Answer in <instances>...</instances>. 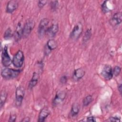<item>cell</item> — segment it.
<instances>
[{"label": "cell", "instance_id": "obj_28", "mask_svg": "<svg viewBox=\"0 0 122 122\" xmlns=\"http://www.w3.org/2000/svg\"><path fill=\"white\" fill-rule=\"evenodd\" d=\"M109 121L111 122H120L121 121L120 118L118 117H111L109 119Z\"/></svg>", "mask_w": 122, "mask_h": 122}, {"label": "cell", "instance_id": "obj_13", "mask_svg": "<svg viewBox=\"0 0 122 122\" xmlns=\"http://www.w3.org/2000/svg\"><path fill=\"white\" fill-rule=\"evenodd\" d=\"M18 6V2L16 0H10L7 5L6 11L8 13H12L15 10L17 9Z\"/></svg>", "mask_w": 122, "mask_h": 122}, {"label": "cell", "instance_id": "obj_1", "mask_svg": "<svg viewBox=\"0 0 122 122\" xmlns=\"http://www.w3.org/2000/svg\"><path fill=\"white\" fill-rule=\"evenodd\" d=\"M20 71L19 70H14L10 68H6L1 71V76L7 80L16 78L20 73Z\"/></svg>", "mask_w": 122, "mask_h": 122}, {"label": "cell", "instance_id": "obj_19", "mask_svg": "<svg viewBox=\"0 0 122 122\" xmlns=\"http://www.w3.org/2000/svg\"><path fill=\"white\" fill-rule=\"evenodd\" d=\"M7 97V93L6 91L2 90L0 93V107L1 108L4 105Z\"/></svg>", "mask_w": 122, "mask_h": 122}, {"label": "cell", "instance_id": "obj_27", "mask_svg": "<svg viewBox=\"0 0 122 122\" xmlns=\"http://www.w3.org/2000/svg\"><path fill=\"white\" fill-rule=\"evenodd\" d=\"M16 115L15 113H11L10 115L9 122H14L16 121Z\"/></svg>", "mask_w": 122, "mask_h": 122}, {"label": "cell", "instance_id": "obj_26", "mask_svg": "<svg viewBox=\"0 0 122 122\" xmlns=\"http://www.w3.org/2000/svg\"><path fill=\"white\" fill-rule=\"evenodd\" d=\"M47 2V0H39L38 2V6L40 8H42Z\"/></svg>", "mask_w": 122, "mask_h": 122}, {"label": "cell", "instance_id": "obj_20", "mask_svg": "<svg viewBox=\"0 0 122 122\" xmlns=\"http://www.w3.org/2000/svg\"><path fill=\"white\" fill-rule=\"evenodd\" d=\"M92 100H93V98L92 95H89L87 96L84 98L83 100V102H82L83 106L84 107L87 106L92 102Z\"/></svg>", "mask_w": 122, "mask_h": 122}, {"label": "cell", "instance_id": "obj_31", "mask_svg": "<svg viewBox=\"0 0 122 122\" xmlns=\"http://www.w3.org/2000/svg\"><path fill=\"white\" fill-rule=\"evenodd\" d=\"M30 119L29 117H25L23 119H22V120L21 121V122H30Z\"/></svg>", "mask_w": 122, "mask_h": 122}, {"label": "cell", "instance_id": "obj_32", "mask_svg": "<svg viewBox=\"0 0 122 122\" xmlns=\"http://www.w3.org/2000/svg\"><path fill=\"white\" fill-rule=\"evenodd\" d=\"M118 91H119V92H120V94H122V84H120L118 86Z\"/></svg>", "mask_w": 122, "mask_h": 122}, {"label": "cell", "instance_id": "obj_25", "mask_svg": "<svg viewBox=\"0 0 122 122\" xmlns=\"http://www.w3.org/2000/svg\"><path fill=\"white\" fill-rule=\"evenodd\" d=\"M106 2H107V1H104V2L102 4V10L103 12L104 13H106V12H107L109 11V9L107 7V6H106Z\"/></svg>", "mask_w": 122, "mask_h": 122}, {"label": "cell", "instance_id": "obj_3", "mask_svg": "<svg viewBox=\"0 0 122 122\" xmlns=\"http://www.w3.org/2000/svg\"><path fill=\"white\" fill-rule=\"evenodd\" d=\"M83 31V25L81 22L77 23L70 33V37L73 40L78 39Z\"/></svg>", "mask_w": 122, "mask_h": 122}, {"label": "cell", "instance_id": "obj_16", "mask_svg": "<svg viewBox=\"0 0 122 122\" xmlns=\"http://www.w3.org/2000/svg\"><path fill=\"white\" fill-rule=\"evenodd\" d=\"M39 78V74L36 72H34L32 74V77L29 83L28 88L29 89L31 90L34 87H35L36 85V84L38 83Z\"/></svg>", "mask_w": 122, "mask_h": 122}, {"label": "cell", "instance_id": "obj_24", "mask_svg": "<svg viewBox=\"0 0 122 122\" xmlns=\"http://www.w3.org/2000/svg\"><path fill=\"white\" fill-rule=\"evenodd\" d=\"M58 6V1L57 0L51 1L50 3L51 8L52 10H56Z\"/></svg>", "mask_w": 122, "mask_h": 122}, {"label": "cell", "instance_id": "obj_18", "mask_svg": "<svg viewBox=\"0 0 122 122\" xmlns=\"http://www.w3.org/2000/svg\"><path fill=\"white\" fill-rule=\"evenodd\" d=\"M80 111V107L78 103H74L72 105L71 111V115L72 117H75L78 115Z\"/></svg>", "mask_w": 122, "mask_h": 122}, {"label": "cell", "instance_id": "obj_12", "mask_svg": "<svg viewBox=\"0 0 122 122\" xmlns=\"http://www.w3.org/2000/svg\"><path fill=\"white\" fill-rule=\"evenodd\" d=\"M50 111L49 108L47 107H44L40 111L38 117V121L39 122H44L47 117L49 115Z\"/></svg>", "mask_w": 122, "mask_h": 122}, {"label": "cell", "instance_id": "obj_8", "mask_svg": "<svg viewBox=\"0 0 122 122\" xmlns=\"http://www.w3.org/2000/svg\"><path fill=\"white\" fill-rule=\"evenodd\" d=\"M66 95V93L65 91H60L57 92L52 101L53 106H56L61 103L65 99Z\"/></svg>", "mask_w": 122, "mask_h": 122}, {"label": "cell", "instance_id": "obj_30", "mask_svg": "<svg viewBox=\"0 0 122 122\" xmlns=\"http://www.w3.org/2000/svg\"><path fill=\"white\" fill-rule=\"evenodd\" d=\"M87 121L88 122H94L96 121L95 118L93 117V116H90L87 117Z\"/></svg>", "mask_w": 122, "mask_h": 122}, {"label": "cell", "instance_id": "obj_4", "mask_svg": "<svg viewBox=\"0 0 122 122\" xmlns=\"http://www.w3.org/2000/svg\"><path fill=\"white\" fill-rule=\"evenodd\" d=\"M25 95V90L23 86H19L15 92L16 104L17 107H20L22 104Z\"/></svg>", "mask_w": 122, "mask_h": 122}, {"label": "cell", "instance_id": "obj_15", "mask_svg": "<svg viewBox=\"0 0 122 122\" xmlns=\"http://www.w3.org/2000/svg\"><path fill=\"white\" fill-rule=\"evenodd\" d=\"M85 71L82 68H78L76 69L72 75L73 79L75 81H78L81 80L85 75Z\"/></svg>", "mask_w": 122, "mask_h": 122}, {"label": "cell", "instance_id": "obj_21", "mask_svg": "<svg viewBox=\"0 0 122 122\" xmlns=\"http://www.w3.org/2000/svg\"><path fill=\"white\" fill-rule=\"evenodd\" d=\"M13 35V34L12 33V30L10 28H9L5 31L3 37L5 40H9L10 39Z\"/></svg>", "mask_w": 122, "mask_h": 122}, {"label": "cell", "instance_id": "obj_7", "mask_svg": "<svg viewBox=\"0 0 122 122\" xmlns=\"http://www.w3.org/2000/svg\"><path fill=\"white\" fill-rule=\"evenodd\" d=\"M1 62L2 65L5 67L10 66L12 62V61L8 54V47L7 46H5L2 51Z\"/></svg>", "mask_w": 122, "mask_h": 122}, {"label": "cell", "instance_id": "obj_2", "mask_svg": "<svg viewBox=\"0 0 122 122\" xmlns=\"http://www.w3.org/2000/svg\"><path fill=\"white\" fill-rule=\"evenodd\" d=\"M24 60L23 52L21 50H19L14 56L12 60V63L16 68H20L22 66Z\"/></svg>", "mask_w": 122, "mask_h": 122}, {"label": "cell", "instance_id": "obj_22", "mask_svg": "<svg viewBox=\"0 0 122 122\" xmlns=\"http://www.w3.org/2000/svg\"><path fill=\"white\" fill-rule=\"evenodd\" d=\"M92 36V32H91V30L90 29H88L86 30V31L85 32L84 35L83 36V42L84 41L87 42V41H89V40L91 38Z\"/></svg>", "mask_w": 122, "mask_h": 122}, {"label": "cell", "instance_id": "obj_17", "mask_svg": "<svg viewBox=\"0 0 122 122\" xmlns=\"http://www.w3.org/2000/svg\"><path fill=\"white\" fill-rule=\"evenodd\" d=\"M122 20V13L121 12H117L115 13L112 17L111 23L113 24V25H117L121 23Z\"/></svg>", "mask_w": 122, "mask_h": 122}, {"label": "cell", "instance_id": "obj_14", "mask_svg": "<svg viewBox=\"0 0 122 122\" xmlns=\"http://www.w3.org/2000/svg\"><path fill=\"white\" fill-rule=\"evenodd\" d=\"M59 30L58 24H54L49 27L46 32V34L50 37H53L55 36Z\"/></svg>", "mask_w": 122, "mask_h": 122}, {"label": "cell", "instance_id": "obj_6", "mask_svg": "<svg viewBox=\"0 0 122 122\" xmlns=\"http://www.w3.org/2000/svg\"><path fill=\"white\" fill-rule=\"evenodd\" d=\"M49 22L50 20L47 18H44L41 20L38 29V33L39 37H42L46 34V32L48 28L47 26L49 25Z\"/></svg>", "mask_w": 122, "mask_h": 122}, {"label": "cell", "instance_id": "obj_23", "mask_svg": "<svg viewBox=\"0 0 122 122\" xmlns=\"http://www.w3.org/2000/svg\"><path fill=\"white\" fill-rule=\"evenodd\" d=\"M121 71V68L119 67V66H115L113 70H112V74H113V76H117L118 75H119V74L120 73Z\"/></svg>", "mask_w": 122, "mask_h": 122}, {"label": "cell", "instance_id": "obj_9", "mask_svg": "<svg viewBox=\"0 0 122 122\" xmlns=\"http://www.w3.org/2000/svg\"><path fill=\"white\" fill-rule=\"evenodd\" d=\"M57 41L53 39H50L47 42L44 48V53L46 55H48L51 52L57 47Z\"/></svg>", "mask_w": 122, "mask_h": 122}, {"label": "cell", "instance_id": "obj_5", "mask_svg": "<svg viewBox=\"0 0 122 122\" xmlns=\"http://www.w3.org/2000/svg\"><path fill=\"white\" fill-rule=\"evenodd\" d=\"M35 25V22L31 19H28L23 27V37L26 38L31 33Z\"/></svg>", "mask_w": 122, "mask_h": 122}, {"label": "cell", "instance_id": "obj_11", "mask_svg": "<svg viewBox=\"0 0 122 122\" xmlns=\"http://www.w3.org/2000/svg\"><path fill=\"white\" fill-rule=\"evenodd\" d=\"M13 36L16 42L19 41L23 37V27L21 26L20 22H19L17 24Z\"/></svg>", "mask_w": 122, "mask_h": 122}, {"label": "cell", "instance_id": "obj_10", "mask_svg": "<svg viewBox=\"0 0 122 122\" xmlns=\"http://www.w3.org/2000/svg\"><path fill=\"white\" fill-rule=\"evenodd\" d=\"M101 74L105 80H110L113 77L112 67L109 65H105L102 69Z\"/></svg>", "mask_w": 122, "mask_h": 122}, {"label": "cell", "instance_id": "obj_29", "mask_svg": "<svg viewBox=\"0 0 122 122\" xmlns=\"http://www.w3.org/2000/svg\"><path fill=\"white\" fill-rule=\"evenodd\" d=\"M67 81V78L65 75L62 76L60 79V82L62 84H65Z\"/></svg>", "mask_w": 122, "mask_h": 122}]
</instances>
